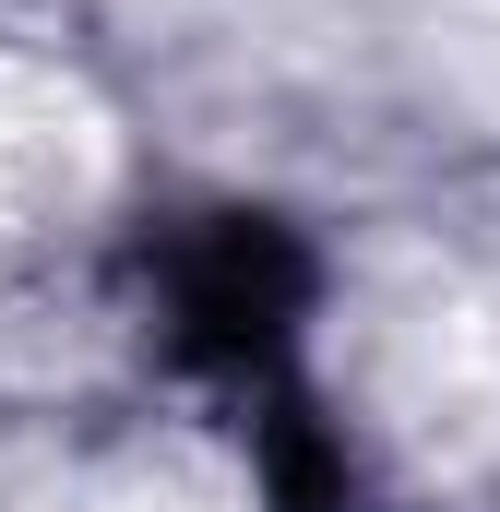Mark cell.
I'll return each mask as SVG.
<instances>
[{"label": "cell", "mask_w": 500, "mask_h": 512, "mask_svg": "<svg viewBox=\"0 0 500 512\" xmlns=\"http://www.w3.org/2000/svg\"><path fill=\"white\" fill-rule=\"evenodd\" d=\"M96 512H227V489H191V477H167V465H143V477H120Z\"/></svg>", "instance_id": "obj_2"}, {"label": "cell", "mask_w": 500, "mask_h": 512, "mask_svg": "<svg viewBox=\"0 0 500 512\" xmlns=\"http://www.w3.org/2000/svg\"><path fill=\"white\" fill-rule=\"evenodd\" d=\"M120 179V131L108 108L48 72V60H0V239H72Z\"/></svg>", "instance_id": "obj_1"}]
</instances>
